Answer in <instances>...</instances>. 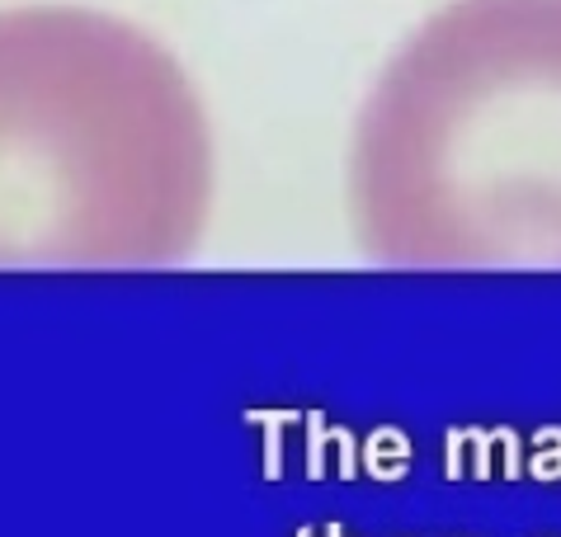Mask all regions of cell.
I'll return each mask as SVG.
<instances>
[{"instance_id": "obj_3", "label": "cell", "mask_w": 561, "mask_h": 537, "mask_svg": "<svg viewBox=\"0 0 561 537\" xmlns=\"http://www.w3.org/2000/svg\"><path fill=\"white\" fill-rule=\"evenodd\" d=\"M501 434H505V424L501 430H448L444 434V477L448 481H462V477H472V481H491V448L501 444Z\"/></svg>"}, {"instance_id": "obj_1", "label": "cell", "mask_w": 561, "mask_h": 537, "mask_svg": "<svg viewBox=\"0 0 561 537\" xmlns=\"http://www.w3.org/2000/svg\"><path fill=\"white\" fill-rule=\"evenodd\" d=\"M387 260H561V0H458L401 47L354 147Z\"/></svg>"}, {"instance_id": "obj_5", "label": "cell", "mask_w": 561, "mask_h": 537, "mask_svg": "<svg viewBox=\"0 0 561 537\" xmlns=\"http://www.w3.org/2000/svg\"><path fill=\"white\" fill-rule=\"evenodd\" d=\"M307 410H245V420L264 430V477L270 481H284V438H288V424H298Z\"/></svg>"}, {"instance_id": "obj_4", "label": "cell", "mask_w": 561, "mask_h": 537, "mask_svg": "<svg viewBox=\"0 0 561 537\" xmlns=\"http://www.w3.org/2000/svg\"><path fill=\"white\" fill-rule=\"evenodd\" d=\"M358 457H364V471L373 481L382 485H397L411 477V462H415V448L411 438L397 430V424H382V430H373L364 438V448H358Z\"/></svg>"}, {"instance_id": "obj_6", "label": "cell", "mask_w": 561, "mask_h": 537, "mask_svg": "<svg viewBox=\"0 0 561 537\" xmlns=\"http://www.w3.org/2000/svg\"><path fill=\"white\" fill-rule=\"evenodd\" d=\"M534 481H561V424H542L534 434V457H528Z\"/></svg>"}, {"instance_id": "obj_2", "label": "cell", "mask_w": 561, "mask_h": 537, "mask_svg": "<svg viewBox=\"0 0 561 537\" xmlns=\"http://www.w3.org/2000/svg\"><path fill=\"white\" fill-rule=\"evenodd\" d=\"M302 424H307V477H311V481L325 477V448H335L340 477H345V481H354L358 471H364V457H358V448H364V444H358L350 430L331 424V420L321 415V410H307Z\"/></svg>"}, {"instance_id": "obj_7", "label": "cell", "mask_w": 561, "mask_h": 537, "mask_svg": "<svg viewBox=\"0 0 561 537\" xmlns=\"http://www.w3.org/2000/svg\"><path fill=\"white\" fill-rule=\"evenodd\" d=\"M293 537H345V528H340V524H321V528H298V533H293Z\"/></svg>"}]
</instances>
